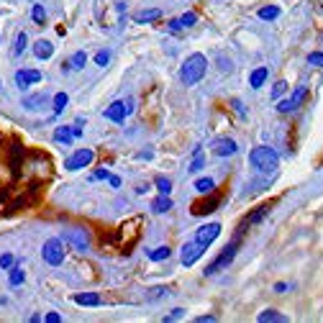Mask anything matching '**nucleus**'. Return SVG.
<instances>
[{"label": "nucleus", "mask_w": 323, "mask_h": 323, "mask_svg": "<svg viewBox=\"0 0 323 323\" xmlns=\"http://www.w3.org/2000/svg\"><path fill=\"white\" fill-rule=\"evenodd\" d=\"M205 70H208L205 54H190V57L185 59L182 70H180V80H182L185 85H198V82L205 77Z\"/></svg>", "instance_id": "nucleus-1"}, {"label": "nucleus", "mask_w": 323, "mask_h": 323, "mask_svg": "<svg viewBox=\"0 0 323 323\" xmlns=\"http://www.w3.org/2000/svg\"><path fill=\"white\" fill-rule=\"evenodd\" d=\"M251 164L257 167L259 172H272V170H277V162H280V157H277V151L274 149H270V147H257L251 151Z\"/></svg>", "instance_id": "nucleus-2"}, {"label": "nucleus", "mask_w": 323, "mask_h": 323, "mask_svg": "<svg viewBox=\"0 0 323 323\" xmlns=\"http://www.w3.org/2000/svg\"><path fill=\"white\" fill-rule=\"evenodd\" d=\"M41 254H44V262L47 264L59 267L64 262V244H62V239H49L47 244H44Z\"/></svg>", "instance_id": "nucleus-3"}, {"label": "nucleus", "mask_w": 323, "mask_h": 323, "mask_svg": "<svg viewBox=\"0 0 323 323\" xmlns=\"http://www.w3.org/2000/svg\"><path fill=\"white\" fill-rule=\"evenodd\" d=\"M305 95H308L305 85L295 87V93H293L290 98H285V100H280V103H277V110H280V113H293V110H298L300 105L305 103Z\"/></svg>", "instance_id": "nucleus-4"}, {"label": "nucleus", "mask_w": 323, "mask_h": 323, "mask_svg": "<svg viewBox=\"0 0 323 323\" xmlns=\"http://www.w3.org/2000/svg\"><path fill=\"white\" fill-rule=\"evenodd\" d=\"M62 239L70 241L77 251H87V249H90V236H87L85 228H64Z\"/></svg>", "instance_id": "nucleus-5"}, {"label": "nucleus", "mask_w": 323, "mask_h": 323, "mask_svg": "<svg viewBox=\"0 0 323 323\" xmlns=\"http://www.w3.org/2000/svg\"><path fill=\"white\" fill-rule=\"evenodd\" d=\"M236 247H239V241H231L228 247H226V251H221V257H218L216 262H210V264H208L205 274H216L218 270H224V267H228V264L233 262V257H236Z\"/></svg>", "instance_id": "nucleus-6"}, {"label": "nucleus", "mask_w": 323, "mask_h": 323, "mask_svg": "<svg viewBox=\"0 0 323 323\" xmlns=\"http://www.w3.org/2000/svg\"><path fill=\"white\" fill-rule=\"evenodd\" d=\"M131 110H133V105H131V100H126V103H124V100H116V103H110L108 108H105V118L108 121H116V124H124V118L131 113Z\"/></svg>", "instance_id": "nucleus-7"}, {"label": "nucleus", "mask_w": 323, "mask_h": 323, "mask_svg": "<svg viewBox=\"0 0 323 323\" xmlns=\"http://www.w3.org/2000/svg\"><path fill=\"white\" fill-rule=\"evenodd\" d=\"M93 157H95V154H93L90 149H77V151L72 154V157L64 162V167H67L70 172H77V170H82V167L90 164V162H93Z\"/></svg>", "instance_id": "nucleus-8"}, {"label": "nucleus", "mask_w": 323, "mask_h": 323, "mask_svg": "<svg viewBox=\"0 0 323 323\" xmlns=\"http://www.w3.org/2000/svg\"><path fill=\"white\" fill-rule=\"evenodd\" d=\"M203 251H205V247H203L200 241L185 244V247H182V264H185V267H193L200 257H203Z\"/></svg>", "instance_id": "nucleus-9"}, {"label": "nucleus", "mask_w": 323, "mask_h": 323, "mask_svg": "<svg viewBox=\"0 0 323 323\" xmlns=\"http://www.w3.org/2000/svg\"><path fill=\"white\" fill-rule=\"evenodd\" d=\"M210 149H213L216 157H231V154H236L239 147L233 139H216L213 144H210Z\"/></svg>", "instance_id": "nucleus-10"}, {"label": "nucleus", "mask_w": 323, "mask_h": 323, "mask_svg": "<svg viewBox=\"0 0 323 323\" xmlns=\"http://www.w3.org/2000/svg\"><path fill=\"white\" fill-rule=\"evenodd\" d=\"M36 82H41V72H36V70H18L16 72V85L21 90H26L28 85H36Z\"/></svg>", "instance_id": "nucleus-11"}, {"label": "nucleus", "mask_w": 323, "mask_h": 323, "mask_svg": "<svg viewBox=\"0 0 323 323\" xmlns=\"http://www.w3.org/2000/svg\"><path fill=\"white\" fill-rule=\"evenodd\" d=\"M218 236H221V226L218 224H208V226H203V228L198 231V239L195 241H200L203 247H210V244H213Z\"/></svg>", "instance_id": "nucleus-12"}, {"label": "nucleus", "mask_w": 323, "mask_h": 323, "mask_svg": "<svg viewBox=\"0 0 323 323\" xmlns=\"http://www.w3.org/2000/svg\"><path fill=\"white\" fill-rule=\"evenodd\" d=\"M33 54H36L39 59H49L54 54V44L47 41V39H39L36 44H33Z\"/></svg>", "instance_id": "nucleus-13"}, {"label": "nucleus", "mask_w": 323, "mask_h": 323, "mask_svg": "<svg viewBox=\"0 0 323 323\" xmlns=\"http://www.w3.org/2000/svg\"><path fill=\"white\" fill-rule=\"evenodd\" d=\"M159 18H162V10L159 8H147V10H141V13L133 16L136 24H149V21H159Z\"/></svg>", "instance_id": "nucleus-14"}, {"label": "nucleus", "mask_w": 323, "mask_h": 323, "mask_svg": "<svg viewBox=\"0 0 323 323\" xmlns=\"http://www.w3.org/2000/svg\"><path fill=\"white\" fill-rule=\"evenodd\" d=\"M267 75H270V70H267V67H259V70H254L251 77H249V85L254 87V90H259V87L267 82Z\"/></svg>", "instance_id": "nucleus-15"}, {"label": "nucleus", "mask_w": 323, "mask_h": 323, "mask_svg": "<svg viewBox=\"0 0 323 323\" xmlns=\"http://www.w3.org/2000/svg\"><path fill=\"white\" fill-rule=\"evenodd\" d=\"M75 303L77 305H100V295L98 293H80V295H75Z\"/></svg>", "instance_id": "nucleus-16"}, {"label": "nucleus", "mask_w": 323, "mask_h": 323, "mask_svg": "<svg viewBox=\"0 0 323 323\" xmlns=\"http://www.w3.org/2000/svg\"><path fill=\"white\" fill-rule=\"evenodd\" d=\"M170 208H172V200H170V195H159V198L151 203V210H154V213H167Z\"/></svg>", "instance_id": "nucleus-17"}, {"label": "nucleus", "mask_w": 323, "mask_h": 323, "mask_svg": "<svg viewBox=\"0 0 323 323\" xmlns=\"http://www.w3.org/2000/svg\"><path fill=\"white\" fill-rule=\"evenodd\" d=\"M72 128L70 126H62V128H57V131H54V141H59V144H64V147H67V144H72Z\"/></svg>", "instance_id": "nucleus-18"}, {"label": "nucleus", "mask_w": 323, "mask_h": 323, "mask_svg": "<svg viewBox=\"0 0 323 323\" xmlns=\"http://www.w3.org/2000/svg\"><path fill=\"white\" fill-rule=\"evenodd\" d=\"M259 321L262 323H285L287 318L282 313H277V310H264V313H259Z\"/></svg>", "instance_id": "nucleus-19"}, {"label": "nucleus", "mask_w": 323, "mask_h": 323, "mask_svg": "<svg viewBox=\"0 0 323 323\" xmlns=\"http://www.w3.org/2000/svg\"><path fill=\"white\" fill-rule=\"evenodd\" d=\"M44 103H47V95H44V93H41V95H31V98L24 100V108H26V110H36V108H41Z\"/></svg>", "instance_id": "nucleus-20"}, {"label": "nucleus", "mask_w": 323, "mask_h": 323, "mask_svg": "<svg viewBox=\"0 0 323 323\" xmlns=\"http://www.w3.org/2000/svg\"><path fill=\"white\" fill-rule=\"evenodd\" d=\"M216 203H218L216 198H213V200H208V203H198V205H193V213H195V216H200V213H210V210H216Z\"/></svg>", "instance_id": "nucleus-21"}, {"label": "nucleus", "mask_w": 323, "mask_h": 323, "mask_svg": "<svg viewBox=\"0 0 323 323\" xmlns=\"http://www.w3.org/2000/svg\"><path fill=\"white\" fill-rule=\"evenodd\" d=\"M170 254H172V249H170V247H159V249L149 251V259H154V262H162V259H170Z\"/></svg>", "instance_id": "nucleus-22"}, {"label": "nucleus", "mask_w": 323, "mask_h": 323, "mask_svg": "<svg viewBox=\"0 0 323 323\" xmlns=\"http://www.w3.org/2000/svg\"><path fill=\"white\" fill-rule=\"evenodd\" d=\"M213 187H216V182L210 180V177H205V180H198V182H195V190H198V193H203V195H205V193H213Z\"/></svg>", "instance_id": "nucleus-23"}, {"label": "nucleus", "mask_w": 323, "mask_h": 323, "mask_svg": "<svg viewBox=\"0 0 323 323\" xmlns=\"http://www.w3.org/2000/svg\"><path fill=\"white\" fill-rule=\"evenodd\" d=\"M277 16H280V8H274V5H267V8L259 10V18L262 21H274Z\"/></svg>", "instance_id": "nucleus-24"}, {"label": "nucleus", "mask_w": 323, "mask_h": 323, "mask_svg": "<svg viewBox=\"0 0 323 323\" xmlns=\"http://www.w3.org/2000/svg\"><path fill=\"white\" fill-rule=\"evenodd\" d=\"M154 185H157V190H159L162 195H170V193H172V182L167 180V177H157V180H154Z\"/></svg>", "instance_id": "nucleus-25"}, {"label": "nucleus", "mask_w": 323, "mask_h": 323, "mask_svg": "<svg viewBox=\"0 0 323 323\" xmlns=\"http://www.w3.org/2000/svg\"><path fill=\"white\" fill-rule=\"evenodd\" d=\"M195 21H198V13H185L182 18H177V24H180V28H190V26H195Z\"/></svg>", "instance_id": "nucleus-26"}, {"label": "nucleus", "mask_w": 323, "mask_h": 323, "mask_svg": "<svg viewBox=\"0 0 323 323\" xmlns=\"http://www.w3.org/2000/svg\"><path fill=\"white\" fill-rule=\"evenodd\" d=\"M267 213H270V208H267V205H262L259 210H254V213H251V216L247 218V226H249V224H259V221H262V218H264Z\"/></svg>", "instance_id": "nucleus-27"}, {"label": "nucleus", "mask_w": 323, "mask_h": 323, "mask_svg": "<svg viewBox=\"0 0 323 323\" xmlns=\"http://www.w3.org/2000/svg\"><path fill=\"white\" fill-rule=\"evenodd\" d=\"M85 62H87V54H85V51H77V54H75V57L70 59V64H72V70H82V67H85Z\"/></svg>", "instance_id": "nucleus-28"}, {"label": "nucleus", "mask_w": 323, "mask_h": 323, "mask_svg": "<svg viewBox=\"0 0 323 323\" xmlns=\"http://www.w3.org/2000/svg\"><path fill=\"white\" fill-rule=\"evenodd\" d=\"M67 100H70V98H67L64 93H57V95H54V113H62V110L67 108Z\"/></svg>", "instance_id": "nucleus-29"}, {"label": "nucleus", "mask_w": 323, "mask_h": 323, "mask_svg": "<svg viewBox=\"0 0 323 323\" xmlns=\"http://www.w3.org/2000/svg\"><path fill=\"white\" fill-rule=\"evenodd\" d=\"M24 280H26V274L21 270H16V267H10V285H21Z\"/></svg>", "instance_id": "nucleus-30"}, {"label": "nucleus", "mask_w": 323, "mask_h": 323, "mask_svg": "<svg viewBox=\"0 0 323 323\" xmlns=\"http://www.w3.org/2000/svg\"><path fill=\"white\" fill-rule=\"evenodd\" d=\"M31 16H33V21H36V24H41L44 18H47V10H44L41 5H33V10H31Z\"/></svg>", "instance_id": "nucleus-31"}, {"label": "nucleus", "mask_w": 323, "mask_h": 323, "mask_svg": "<svg viewBox=\"0 0 323 323\" xmlns=\"http://www.w3.org/2000/svg\"><path fill=\"white\" fill-rule=\"evenodd\" d=\"M26 51V33H18L16 36V54H24Z\"/></svg>", "instance_id": "nucleus-32"}, {"label": "nucleus", "mask_w": 323, "mask_h": 323, "mask_svg": "<svg viewBox=\"0 0 323 323\" xmlns=\"http://www.w3.org/2000/svg\"><path fill=\"white\" fill-rule=\"evenodd\" d=\"M308 64L323 67V51H313V54H308Z\"/></svg>", "instance_id": "nucleus-33"}, {"label": "nucleus", "mask_w": 323, "mask_h": 323, "mask_svg": "<svg viewBox=\"0 0 323 323\" xmlns=\"http://www.w3.org/2000/svg\"><path fill=\"white\" fill-rule=\"evenodd\" d=\"M285 90H287V82H285V80L274 82V87H272V98H280V95H282Z\"/></svg>", "instance_id": "nucleus-34"}, {"label": "nucleus", "mask_w": 323, "mask_h": 323, "mask_svg": "<svg viewBox=\"0 0 323 323\" xmlns=\"http://www.w3.org/2000/svg\"><path fill=\"white\" fill-rule=\"evenodd\" d=\"M95 62H98L100 67H105V64L110 62V51H98V54H95Z\"/></svg>", "instance_id": "nucleus-35"}, {"label": "nucleus", "mask_w": 323, "mask_h": 323, "mask_svg": "<svg viewBox=\"0 0 323 323\" xmlns=\"http://www.w3.org/2000/svg\"><path fill=\"white\" fill-rule=\"evenodd\" d=\"M0 267L10 270V267H13V254H3V257H0Z\"/></svg>", "instance_id": "nucleus-36"}, {"label": "nucleus", "mask_w": 323, "mask_h": 323, "mask_svg": "<svg viewBox=\"0 0 323 323\" xmlns=\"http://www.w3.org/2000/svg\"><path fill=\"white\" fill-rule=\"evenodd\" d=\"M182 316H185V310H182V308H174L172 313L164 318V323H170V321H174V318H182Z\"/></svg>", "instance_id": "nucleus-37"}, {"label": "nucleus", "mask_w": 323, "mask_h": 323, "mask_svg": "<svg viewBox=\"0 0 323 323\" xmlns=\"http://www.w3.org/2000/svg\"><path fill=\"white\" fill-rule=\"evenodd\" d=\"M198 170H203V157H200V154H195V159H193V167H190V172H198Z\"/></svg>", "instance_id": "nucleus-38"}, {"label": "nucleus", "mask_w": 323, "mask_h": 323, "mask_svg": "<svg viewBox=\"0 0 323 323\" xmlns=\"http://www.w3.org/2000/svg\"><path fill=\"white\" fill-rule=\"evenodd\" d=\"M93 180H110V172L98 170V172H93Z\"/></svg>", "instance_id": "nucleus-39"}, {"label": "nucleus", "mask_w": 323, "mask_h": 323, "mask_svg": "<svg viewBox=\"0 0 323 323\" xmlns=\"http://www.w3.org/2000/svg\"><path fill=\"white\" fill-rule=\"evenodd\" d=\"M231 105H233V110H236V113H239V116H244V113H247V110H244V105L239 103V100H233V103H231Z\"/></svg>", "instance_id": "nucleus-40"}, {"label": "nucleus", "mask_w": 323, "mask_h": 323, "mask_svg": "<svg viewBox=\"0 0 323 323\" xmlns=\"http://www.w3.org/2000/svg\"><path fill=\"white\" fill-rule=\"evenodd\" d=\"M274 290H277V293H287V290H290V287H287L285 282H277V285H274Z\"/></svg>", "instance_id": "nucleus-41"}, {"label": "nucleus", "mask_w": 323, "mask_h": 323, "mask_svg": "<svg viewBox=\"0 0 323 323\" xmlns=\"http://www.w3.org/2000/svg\"><path fill=\"white\" fill-rule=\"evenodd\" d=\"M195 321H198V323H210V321H216V318H213V316H198Z\"/></svg>", "instance_id": "nucleus-42"}, {"label": "nucleus", "mask_w": 323, "mask_h": 323, "mask_svg": "<svg viewBox=\"0 0 323 323\" xmlns=\"http://www.w3.org/2000/svg\"><path fill=\"white\" fill-rule=\"evenodd\" d=\"M47 321H49V323H59L62 318H59L57 313H49V316H47Z\"/></svg>", "instance_id": "nucleus-43"}, {"label": "nucleus", "mask_w": 323, "mask_h": 323, "mask_svg": "<svg viewBox=\"0 0 323 323\" xmlns=\"http://www.w3.org/2000/svg\"><path fill=\"white\" fill-rule=\"evenodd\" d=\"M110 185H113V187H121V180H118V177H113V174H110V180H108Z\"/></svg>", "instance_id": "nucleus-44"}]
</instances>
